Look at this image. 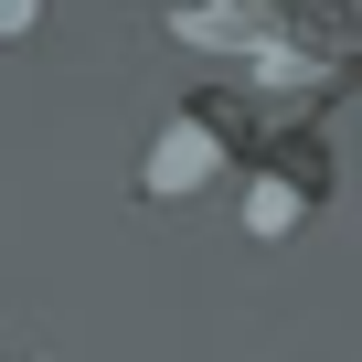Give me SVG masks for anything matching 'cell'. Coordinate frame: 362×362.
Wrapping results in <instances>:
<instances>
[{
	"label": "cell",
	"instance_id": "1",
	"mask_svg": "<svg viewBox=\"0 0 362 362\" xmlns=\"http://www.w3.org/2000/svg\"><path fill=\"white\" fill-rule=\"evenodd\" d=\"M203 170H214V107H203V117H181V128L149 149V192H192Z\"/></svg>",
	"mask_w": 362,
	"mask_h": 362
}]
</instances>
